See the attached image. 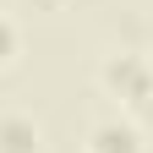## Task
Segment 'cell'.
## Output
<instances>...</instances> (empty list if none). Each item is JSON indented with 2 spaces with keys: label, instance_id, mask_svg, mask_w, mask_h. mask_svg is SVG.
Instances as JSON below:
<instances>
[{
  "label": "cell",
  "instance_id": "1",
  "mask_svg": "<svg viewBox=\"0 0 153 153\" xmlns=\"http://www.w3.org/2000/svg\"><path fill=\"white\" fill-rule=\"evenodd\" d=\"M148 76H153V66H148L142 49H115V55L99 60V88L109 93V99H120V104L137 99V93L148 88Z\"/></svg>",
  "mask_w": 153,
  "mask_h": 153
},
{
  "label": "cell",
  "instance_id": "2",
  "mask_svg": "<svg viewBox=\"0 0 153 153\" xmlns=\"http://www.w3.org/2000/svg\"><path fill=\"white\" fill-rule=\"evenodd\" d=\"M88 153H142V126L109 115V120H99L88 131Z\"/></svg>",
  "mask_w": 153,
  "mask_h": 153
},
{
  "label": "cell",
  "instance_id": "3",
  "mask_svg": "<svg viewBox=\"0 0 153 153\" xmlns=\"http://www.w3.org/2000/svg\"><path fill=\"white\" fill-rule=\"evenodd\" d=\"M38 148H44V131L33 115H22V109L0 115V153H38Z\"/></svg>",
  "mask_w": 153,
  "mask_h": 153
},
{
  "label": "cell",
  "instance_id": "4",
  "mask_svg": "<svg viewBox=\"0 0 153 153\" xmlns=\"http://www.w3.org/2000/svg\"><path fill=\"white\" fill-rule=\"evenodd\" d=\"M16 55H22V33H16V22H11L6 11H0V71H6Z\"/></svg>",
  "mask_w": 153,
  "mask_h": 153
},
{
  "label": "cell",
  "instance_id": "5",
  "mask_svg": "<svg viewBox=\"0 0 153 153\" xmlns=\"http://www.w3.org/2000/svg\"><path fill=\"white\" fill-rule=\"evenodd\" d=\"M126 109H131V120H137V126H142V120H153V76H148V88H142Z\"/></svg>",
  "mask_w": 153,
  "mask_h": 153
},
{
  "label": "cell",
  "instance_id": "6",
  "mask_svg": "<svg viewBox=\"0 0 153 153\" xmlns=\"http://www.w3.org/2000/svg\"><path fill=\"white\" fill-rule=\"evenodd\" d=\"M38 6H60V0H38Z\"/></svg>",
  "mask_w": 153,
  "mask_h": 153
},
{
  "label": "cell",
  "instance_id": "7",
  "mask_svg": "<svg viewBox=\"0 0 153 153\" xmlns=\"http://www.w3.org/2000/svg\"><path fill=\"white\" fill-rule=\"evenodd\" d=\"M148 27H153V16H148Z\"/></svg>",
  "mask_w": 153,
  "mask_h": 153
}]
</instances>
